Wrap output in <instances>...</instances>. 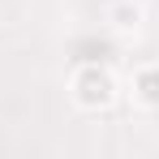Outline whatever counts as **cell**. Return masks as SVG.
Returning <instances> with one entry per match:
<instances>
[{"instance_id": "cell-1", "label": "cell", "mask_w": 159, "mask_h": 159, "mask_svg": "<svg viewBox=\"0 0 159 159\" xmlns=\"http://www.w3.org/2000/svg\"><path fill=\"white\" fill-rule=\"evenodd\" d=\"M69 95H73V103L82 112H103V107L116 103V78L107 69H99V65H82L69 78Z\"/></svg>"}, {"instance_id": "cell-3", "label": "cell", "mask_w": 159, "mask_h": 159, "mask_svg": "<svg viewBox=\"0 0 159 159\" xmlns=\"http://www.w3.org/2000/svg\"><path fill=\"white\" fill-rule=\"evenodd\" d=\"M107 22H112L116 30H133L138 22H142V9H138V4H129V0H120V4H112Z\"/></svg>"}, {"instance_id": "cell-2", "label": "cell", "mask_w": 159, "mask_h": 159, "mask_svg": "<svg viewBox=\"0 0 159 159\" xmlns=\"http://www.w3.org/2000/svg\"><path fill=\"white\" fill-rule=\"evenodd\" d=\"M133 99L146 107H159V65H142L133 73Z\"/></svg>"}]
</instances>
